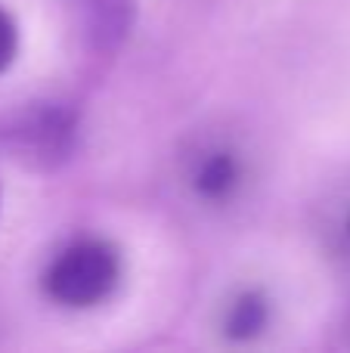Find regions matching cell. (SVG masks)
Instances as JSON below:
<instances>
[{"label": "cell", "mask_w": 350, "mask_h": 353, "mask_svg": "<svg viewBox=\"0 0 350 353\" xmlns=\"http://www.w3.org/2000/svg\"><path fill=\"white\" fill-rule=\"evenodd\" d=\"M74 134L78 121L62 105H37L6 130L12 152L41 168H56L65 161L74 149Z\"/></svg>", "instance_id": "7a4b0ae2"}, {"label": "cell", "mask_w": 350, "mask_h": 353, "mask_svg": "<svg viewBox=\"0 0 350 353\" xmlns=\"http://www.w3.org/2000/svg\"><path fill=\"white\" fill-rule=\"evenodd\" d=\"M236 176H239V168H236L233 155L217 152L202 165V171L196 176V189L205 199H220V195H227L233 189Z\"/></svg>", "instance_id": "5b68a950"}, {"label": "cell", "mask_w": 350, "mask_h": 353, "mask_svg": "<svg viewBox=\"0 0 350 353\" xmlns=\"http://www.w3.org/2000/svg\"><path fill=\"white\" fill-rule=\"evenodd\" d=\"M347 236H350V223H347Z\"/></svg>", "instance_id": "52a82bcc"}, {"label": "cell", "mask_w": 350, "mask_h": 353, "mask_svg": "<svg viewBox=\"0 0 350 353\" xmlns=\"http://www.w3.org/2000/svg\"><path fill=\"white\" fill-rule=\"evenodd\" d=\"M16 53H19V25H16V19L0 6V74L16 62Z\"/></svg>", "instance_id": "8992f818"}, {"label": "cell", "mask_w": 350, "mask_h": 353, "mask_svg": "<svg viewBox=\"0 0 350 353\" xmlns=\"http://www.w3.org/2000/svg\"><path fill=\"white\" fill-rule=\"evenodd\" d=\"M121 279V254L112 242L84 239L74 242L43 270L41 288L53 304L68 310L96 307L115 292Z\"/></svg>", "instance_id": "6da1fadb"}, {"label": "cell", "mask_w": 350, "mask_h": 353, "mask_svg": "<svg viewBox=\"0 0 350 353\" xmlns=\"http://www.w3.org/2000/svg\"><path fill=\"white\" fill-rule=\"evenodd\" d=\"M264 325H267V301L260 298L258 292H248V294H242L233 304V310H229L227 335L236 338V341H248V338H254Z\"/></svg>", "instance_id": "277c9868"}, {"label": "cell", "mask_w": 350, "mask_h": 353, "mask_svg": "<svg viewBox=\"0 0 350 353\" xmlns=\"http://www.w3.org/2000/svg\"><path fill=\"white\" fill-rule=\"evenodd\" d=\"M84 37L96 53H115L136 22V0H84Z\"/></svg>", "instance_id": "3957f363"}]
</instances>
